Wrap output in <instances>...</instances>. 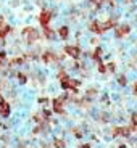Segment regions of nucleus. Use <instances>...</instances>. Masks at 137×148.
I'll use <instances>...</instances> for the list:
<instances>
[{
	"mask_svg": "<svg viewBox=\"0 0 137 148\" xmlns=\"http://www.w3.org/2000/svg\"><path fill=\"white\" fill-rule=\"evenodd\" d=\"M23 37H26V40L29 44H32V42H36L39 39V31L34 29V27H24L23 29Z\"/></svg>",
	"mask_w": 137,
	"mask_h": 148,
	"instance_id": "1",
	"label": "nucleus"
},
{
	"mask_svg": "<svg viewBox=\"0 0 137 148\" xmlns=\"http://www.w3.org/2000/svg\"><path fill=\"white\" fill-rule=\"evenodd\" d=\"M79 85H81L79 81H74V79H71V77L61 79V87H63L65 90H76Z\"/></svg>",
	"mask_w": 137,
	"mask_h": 148,
	"instance_id": "2",
	"label": "nucleus"
},
{
	"mask_svg": "<svg viewBox=\"0 0 137 148\" xmlns=\"http://www.w3.org/2000/svg\"><path fill=\"white\" fill-rule=\"evenodd\" d=\"M65 53L70 55L71 58L78 60L79 56H81V48H79L78 45H66V47H65Z\"/></svg>",
	"mask_w": 137,
	"mask_h": 148,
	"instance_id": "3",
	"label": "nucleus"
},
{
	"mask_svg": "<svg viewBox=\"0 0 137 148\" xmlns=\"http://www.w3.org/2000/svg\"><path fill=\"white\" fill-rule=\"evenodd\" d=\"M50 21H52V11L44 10L41 13V16H39V23L42 24V27H47L50 24Z\"/></svg>",
	"mask_w": 137,
	"mask_h": 148,
	"instance_id": "4",
	"label": "nucleus"
},
{
	"mask_svg": "<svg viewBox=\"0 0 137 148\" xmlns=\"http://www.w3.org/2000/svg\"><path fill=\"white\" fill-rule=\"evenodd\" d=\"M129 32H131V26H129V24H121V26L116 29V37H118V39H121V37L127 36Z\"/></svg>",
	"mask_w": 137,
	"mask_h": 148,
	"instance_id": "5",
	"label": "nucleus"
},
{
	"mask_svg": "<svg viewBox=\"0 0 137 148\" xmlns=\"http://www.w3.org/2000/svg\"><path fill=\"white\" fill-rule=\"evenodd\" d=\"M53 111L58 113V114H65L63 100H61V98H55V100H53Z\"/></svg>",
	"mask_w": 137,
	"mask_h": 148,
	"instance_id": "6",
	"label": "nucleus"
},
{
	"mask_svg": "<svg viewBox=\"0 0 137 148\" xmlns=\"http://www.w3.org/2000/svg\"><path fill=\"white\" fill-rule=\"evenodd\" d=\"M8 114H10V105H8L5 100H0V116L7 118Z\"/></svg>",
	"mask_w": 137,
	"mask_h": 148,
	"instance_id": "7",
	"label": "nucleus"
},
{
	"mask_svg": "<svg viewBox=\"0 0 137 148\" xmlns=\"http://www.w3.org/2000/svg\"><path fill=\"white\" fill-rule=\"evenodd\" d=\"M10 31H11V27L8 26V24L3 21V19L0 18V37H5L8 32H10Z\"/></svg>",
	"mask_w": 137,
	"mask_h": 148,
	"instance_id": "8",
	"label": "nucleus"
},
{
	"mask_svg": "<svg viewBox=\"0 0 137 148\" xmlns=\"http://www.w3.org/2000/svg\"><path fill=\"white\" fill-rule=\"evenodd\" d=\"M131 130H132L131 127H116L113 130V135H129Z\"/></svg>",
	"mask_w": 137,
	"mask_h": 148,
	"instance_id": "9",
	"label": "nucleus"
},
{
	"mask_svg": "<svg viewBox=\"0 0 137 148\" xmlns=\"http://www.w3.org/2000/svg\"><path fill=\"white\" fill-rule=\"evenodd\" d=\"M56 34H58L60 39H68V36H70V29H68V26H61L58 31H56Z\"/></svg>",
	"mask_w": 137,
	"mask_h": 148,
	"instance_id": "10",
	"label": "nucleus"
},
{
	"mask_svg": "<svg viewBox=\"0 0 137 148\" xmlns=\"http://www.w3.org/2000/svg\"><path fill=\"white\" fill-rule=\"evenodd\" d=\"M42 60H44V63H53L55 61V55L50 52H45L44 55H42Z\"/></svg>",
	"mask_w": 137,
	"mask_h": 148,
	"instance_id": "11",
	"label": "nucleus"
},
{
	"mask_svg": "<svg viewBox=\"0 0 137 148\" xmlns=\"http://www.w3.org/2000/svg\"><path fill=\"white\" fill-rule=\"evenodd\" d=\"M44 36L47 37V39H50V40H53V39H56V34L53 32L52 29H50V27H44Z\"/></svg>",
	"mask_w": 137,
	"mask_h": 148,
	"instance_id": "12",
	"label": "nucleus"
},
{
	"mask_svg": "<svg viewBox=\"0 0 137 148\" xmlns=\"http://www.w3.org/2000/svg\"><path fill=\"white\" fill-rule=\"evenodd\" d=\"M102 53H103V50H102V47H97V48H95V52H94V60H95V61H100V56H102Z\"/></svg>",
	"mask_w": 137,
	"mask_h": 148,
	"instance_id": "13",
	"label": "nucleus"
},
{
	"mask_svg": "<svg viewBox=\"0 0 137 148\" xmlns=\"http://www.w3.org/2000/svg\"><path fill=\"white\" fill-rule=\"evenodd\" d=\"M63 147H65L63 140H55V148H63Z\"/></svg>",
	"mask_w": 137,
	"mask_h": 148,
	"instance_id": "14",
	"label": "nucleus"
},
{
	"mask_svg": "<svg viewBox=\"0 0 137 148\" xmlns=\"http://www.w3.org/2000/svg\"><path fill=\"white\" fill-rule=\"evenodd\" d=\"M18 79H19V82H21V84H24V82L28 81V77L24 76V74H18Z\"/></svg>",
	"mask_w": 137,
	"mask_h": 148,
	"instance_id": "15",
	"label": "nucleus"
},
{
	"mask_svg": "<svg viewBox=\"0 0 137 148\" xmlns=\"http://www.w3.org/2000/svg\"><path fill=\"white\" fill-rule=\"evenodd\" d=\"M98 71H100V73H107V66H105V64H102L100 61H98Z\"/></svg>",
	"mask_w": 137,
	"mask_h": 148,
	"instance_id": "16",
	"label": "nucleus"
},
{
	"mask_svg": "<svg viewBox=\"0 0 137 148\" xmlns=\"http://www.w3.org/2000/svg\"><path fill=\"white\" fill-rule=\"evenodd\" d=\"M107 69L110 71V73H113V71L116 69V66H115V63H108V66H107Z\"/></svg>",
	"mask_w": 137,
	"mask_h": 148,
	"instance_id": "17",
	"label": "nucleus"
},
{
	"mask_svg": "<svg viewBox=\"0 0 137 148\" xmlns=\"http://www.w3.org/2000/svg\"><path fill=\"white\" fill-rule=\"evenodd\" d=\"M118 82H119L121 85H126V82H127V81H126V77H123V76H121V77L118 79Z\"/></svg>",
	"mask_w": 137,
	"mask_h": 148,
	"instance_id": "18",
	"label": "nucleus"
},
{
	"mask_svg": "<svg viewBox=\"0 0 137 148\" xmlns=\"http://www.w3.org/2000/svg\"><path fill=\"white\" fill-rule=\"evenodd\" d=\"M137 126V114H132V127Z\"/></svg>",
	"mask_w": 137,
	"mask_h": 148,
	"instance_id": "19",
	"label": "nucleus"
},
{
	"mask_svg": "<svg viewBox=\"0 0 137 148\" xmlns=\"http://www.w3.org/2000/svg\"><path fill=\"white\" fill-rule=\"evenodd\" d=\"M89 2H92V3H97V5H98V2H100V0H89Z\"/></svg>",
	"mask_w": 137,
	"mask_h": 148,
	"instance_id": "20",
	"label": "nucleus"
},
{
	"mask_svg": "<svg viewBox=\"0 0 137 148\" xmlns=\"http://www.w3.org/2000/svg\"><path fill=\"white\" fill-rule=\"evenodd\" d=\"M81 148H90L89 145H81Z\"/></svg>",
	"mask_w": 137,
	"mask_h": 148,
	"instance_id": "21",
	"label": "nucleus"
},
{
	"mask_svg": "<svg viewBox=\"0 0 137 148\" xmlns=\"http://www.w3.org/2000/svg\"><path fill=\"white\" fill-rule=\"evenodd\" d=\"M134 93H137V84L134 85Z\"/></svg>",
	"mask_w": 137,
	"mask_h": 148,
	"instance_id": "22",
	"label": "nucleus"
}]
</instances>
